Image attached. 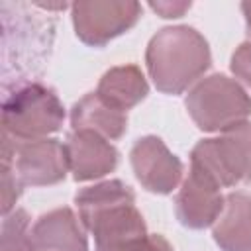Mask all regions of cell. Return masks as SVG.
<instances>
[{"instance_id":"6da1fadb","label":"cell","mask_w":251,"mask_h":251,"mask_svg":"<svg viewBox=\"0 0 251 251\" xmlns=\"http://www.w3.org/2000/svg\"><path fill=\"white\" fill-rule=\"evenodd\" d=\"M82 226L94 235L96 251H141L149 233L135 196L118 178L80 188L75 196Z\"/></svg>"},{"instance_id":"7a4b0ae2","label":"cell","mask_w":251,"mask_h":251,"mask_svg":"<svg viewBox=\"0 0 251 251\" xmlns=\"http://www.w3.org/2000/svg\"><path fill=\"white\" fill-rule=\"evenodd\" d=\"M149 76L157 90L180 94L210 67L208 41L190 25H171L157 31L145 51Z\"/></svg>"},{"instance_id":"3957f363","label":"cell","mask_w":251,"mask_h":251,"mask_svg":"<svg viewBox=\"0 0 251 251\" xmlns=\"http://www.w3.org/2000/svg\"><path fill=\"white\" fill-rule=\"evenodd\" d=\"M184 104L202 131H227L251 118V96L237 80L220 73L198 80Z\"/></svg>"},{"instance_id":"277c9868","label":"cell","mask_w":251,"mask_h":251,"mask_svg":"<svg viewBox=\"0 0 251 251\" xmlns=\"http://www.w3.org/2000/svg\"><path fill=\"white\" fill-rule=\"evenodd\" d=\"M63 120L65 108L57 94L37 82L18 86L2 106L4 133L18 141L43 139L59 131Z\"/></svg>"},{"instance_id":"5b68a950","label":"cell","mask_w":251,"mask_h":251,"mask_svg":"<svg viewBox=\"0 0 251 251\" xmlns=\"http://www.w3.org/2000/svg\"><path fill=\"white\" fill-rule=\"evenodd\" d=\"M190 167L220 188L251 184V122H243L220 137L202 139L190 153Z\"/></svg>"},{"instance_id":"8992f818","label":"cell","mask_w":251,"mask_h":251,"mask_svg":"<svg viewBox=\"0 0 251 251\" xmlns=\"http://www.w3.org/2000/svg\"><path fill=\"white\" fill-rule=\"evenodd\" d=\"M71 10L76 37L90 47H102L126 33L141 16V4L137 2H75Z\"/></svg>"},{"instance_id":"52a82bcc","label":"cell","mask_w":251,"mask_h":251,"mask_svg":"<svg viewBox=\"0 0 251 251\" xmlns=\"http://www.w3.org/2000/svg\"><path fill=\"white\" fill-rule=\"evenodd\" d=\"M16 176L22 186H47L67 176L69 161L65 145L59 139L14 141Z\"/></svg>"},{"instance_id":"ba28073f","label":"cell","mask_w":251,"mask_h":251,"mask_svg":"<svg viewBox=\"0 0 251 251\" xmlns=\"http://www.w3.org/2000/svg\"><path fill=\"white\" fill-rule=\"evenodd\" d=\"M129 161L135 178L149 192L169 194L180 182L182 163L157 135H145L137 139L131 147Z\"/></svg>"},{"instance_id":"9c48e42d","label":"cell","mask_w":251,"mask_h":251,"mask_svg":"<svg viewBox=\"0 0 251 251\" xmlns=\"http://www.w3.org/2000/svg\"><path fill=\"white\" fill-rule=\"evenodd\" d=\"M226 196H222L220 186L206 175L190 167L188 176L175 200V212L178 222L190 229H204L214 226L224 210Z\"/></svg>"},{"instance_id":"30bf717a","label":"cell","mask_w":251,"mask_h":251,"mask_svg":"<svg viewBox=\"0 0 251 251\" xmlns=\"http://www.w3.org/2000/svg\"><path fill=\"white\" fill-rule=\"evenodd\" d=\"M69 171L75 180H94L118 167V149L94 131H71L65 141Z\"/></svg>"},{"instance_id":"8fae6325","label":"cell","mask_w":251,"mask_h":251,"mask_svg":"<svg viewBox=\"0 0 251 251\" xmlns=\"http://www.w3.org/2000/svg\"><path fill=\"white\" fill-rule=\"evenodd\" d=\"M29 251H88V241L73 210L57 208L29 229Z\"/></svg>"},{"instance_id":"7c38bea8","label":"cell","mask_w":251,"mask_h":251,"mask_svg":"<svg viewBox=\"0 0 251 251\" xmlns=\"http://www.w3.org/2000/svg\"><path fill=\"white\" fill-rule=\"evenodd\" d=\"M222 251H251V196L229 192L212 229Z\"/></svg>"},{"instance_id":"4fadbf2b","label":"cell","mask_w":251,"mask_h":251,"mask_svg":"<svg viewBox=\"0 0 251 251\" xmlns=\"http://www.w3.org/2000/svg\"><path fill=\"white\" fill-rule=\"evenodd\" d=\"M73 131H94L102 137L120 139L127 129L126 112L106 102L98 92L82 96L71 110Z\"/></svg>"},{"instance_id":"5bb4252c","label":"cell","mask_w":251,"mask_h":251,"mask_svg":"<svg viewBox=\"0 0 251 251\" xmlns=\"http://www.w3.org/2000/svg\"><path fill=\"white\" fill-rule=\"evenodd\" d=\"M96 92L122 112L137 106L149 92V84L135 65L114 67L106 71L98 82Z\"/></svg>"},{"instance_id":"9a60e30c","label":"cell","mask_w":251,"mask_h":251,"mask_svg":"<svg viewBox=\"0 0 251 251\" xmlns=\"http://www.w3.org/2000/svg\"><path fill=\"white\" fill-rule=\"evenodd\" d=\"M29 218L25 210H16L8 214L2 222L0 251H29Z\"/></svg>"},{"instance_id":"2e32d148","label":"cell","mask_w":251,"mask_h":251,"mask_svg":"<svg viewBox=\"0 0 251 251\" xmlns=\"http://www.w3.org/2000/svg\"><path fill=\"white\" fill-rule=\"evenodd\" d=\"M229 69L237 80L251 88V41H243L231 55Z\"/></svg>"},{"instance_id":"e0dca14e","label":"cell","mask_w":251,"mask_h":251,"mask_svg":"<svg viewBox=\"0 0 251 251\" xmlns=\"http://www.w3.org/2000/svg\"><path fill=\"white\" fill-rule=\"evenodd\" d=\"M20 182L16 180V173H12L10 163L2 161V212L4 216L10 214L12 206L20 196Z\"/></svg>"},{"instance_id":"ac0fdd59","label":"cell","mask_w":251,"mask_h":251,"mask_svg":"<svg viewBox=\"0 0 251 251\" xmlns=\"http://www.w3.org/2000/svg\"><path fill=\"white\" fill-rule=\"evenodd\" d=\"M190 2H151L149 8L155 10L161 18H180L186 10H190Z\"/></svg>"},{"instance_id":"d6986e66","label":"cell","mask_w":251,"mask_h":251,"mask_svg":"<svg viewBox=\"0 0 251 251\" xmlns=\"http://www.w3.org/2000/svg\"><path fill=\"white\" fill-rule=\"evenodd\" d=\"M141 251H173V247H171V243L163 235L149 233V237H147V241H145Z\"/></svg>"},{"instance_id":"ffe728a7","label":"cell","mask_w":251,"mask_h":251,"mask_svg":"<svg viewBox=\"0 0 251 251\" xmlns=\"http://www.w3.org/2000/svg\"><path fill=\"white\" fill-rule=\"evenodd\" d=\"M241 12L245 16V24H247V31L251 35V2H243L241 4Z\"/></svg>"}]
</instances>
